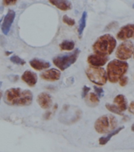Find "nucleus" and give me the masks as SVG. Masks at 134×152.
<instances>
[{"label": "nucleus", "instance_id": "nucleus-1", "mask_svg": "<svg viewBox=\"0 0 134 152\" xmlns=\"http://www.w3.org/2000/svg\"><path fill=\"white\" fill-rule=\"evenodd\" d=\"M3 99L6 104L11 106H28L33 102V94L29 90L10 88L5 92Z\"/></svg>", "mask_w": 134, "mask_h": 152}, {"label": "nucleus", "instance_id": "nucleus-2", "mask_svg": "<svg viewBox=\"0 0 134 152\" xmlns=\"http://www.w3.org/2000/svg\"><path fill=\"white\" fill-rule=\"evenodd\" d=\"M116 45L117 42L113 36L111 34H104L97 39L92 46V49L95 54L107 56L113 52Z\"/></svg>", "mask_w": 134, "mask_h": 152}, {"label": "nucleus", "instance_id": "nucleus-3", "mask_svg": "<svg viewBox=\"0 0 134 152\" xmlns=\"http://www.w3.org/2000/svg\"><path fill=\"white\" fill-rule=\"evenodd\" d=\"M129 65L125 61L114 59L110 62L106 67V77L111 83H115L126 73Z\"/></svg>", "mask_w": 134, "mask_h": 152}, {"label": "nucleus", "instance_id": "nucleus-4", "mask_svg": "<svg viewBox=\"0 0 134 152\" xmlns=\"http://www.w3.org/2000/svg\"><path fill=\"white\" fill-rule=\"evenodd\" d=\"M118 126L117 119L113 115H104L95 122V129L99 134H108L115 130Z\"/></svg>", "mask_w": 134, "mask_h": 152}, {"label": "nucleus", "instance_id": "nucleus-5", "mask_svg": "<svg viewBox=\"0 0 134 152\" xmlns=\"http://www.w3.org/2000/svg\"><path fill=\"white\" fill-rule=\"evenodd\" d=\"M80 49L74 50L71 53L57 56L53 59V64L61 71H65L66 69L73 65L78 58L80 54Z\"/></svg>", "mask_w": 134, "mask_h": 152}, {"label": "nucleus", "instance_id": "nucleus-6", "mask_svg": "<svg viewBox=\"0 0 134 152\" xmlns=\"http://www.w3.org/2000/svg\"><path fill=\"white\" fill-rule=\"evenodd\" d=\"M86 75L88 78L92 83L99 86H103L106 83L107 77L106 72L102 67H96V66H88L86 69Z\"/></svg>", "mask_w": 134, "mask_h": 152}, {"label": "nucleus", "instance_id": "nucleus-7", "mask_svg": "<svg viewBox=\"0 0 134 152\" xmlns=\"http://www.w3.org/2000/svg\"><path fill=\"white\" fill-rule=\"evenodd\" d=\"M134 53V45L130 40H126L122 43L116 51V56L119 60L124 61L129 59Z\"/></svg>", "mask_w": 134, "mask_h": 152}, {"label": "nucleus", "instance_id": "nucleus-8", "mask_svg": "<svg viewBox=\"0 0 134 152\" xmlns=\"http://www.w3.org/2000/svg\"><path fill=\"white\" fill-rule=\"evenodd\" d=\"M15 16H16V14L13 10H9L7 15L5 16L3 22L2 24V26H1L2 33H4L5 35H7L9 33V30L11 28L12 24L14 22V18H15Z\"/></svg>", "mask_w": 134, "mask_h": 152}, {"label": "nucleus", "instance_id": "nucleus-9", "mask_svg": "<svg viewBox=\"0 0 134 152\" xmlns=\"http://www.w3.org/2000/svg\"><path fill=\"white\" fill-rule=\"evenodd\" d=\"M117 38L121 40H125L131 38L134 39V24L127 25L121 28L117 34Z\"/></svg>", "mask_w": 134, "mask_h": 152}, {"label": "nucleus", "instance_id": "nucleus-10", "mask_svg": "<svg viewBox=\"0 0 134 152\" xmlns=\"http://www.w3.org/2000/svg\"><path fill=\"white\" fill-rule=\"evenodd\" d=\"M108 61V57L103 56L99 55L92 54L90 55L88 57V63L92 66H96V67H100L104 66Z\"/></svg>", "mask_w": 134, "mask_h": 152}, {"label": "nucleus", "instance_id": "nucleus-11", "mask_svg": "<svg viewBox=\"0 0 134 152\" xmlns=\"http://www.w3.org/2000/svg\"><path fill=\"white\" fill-rule=\"evenodd\" d=\"M60 77H61V72L55 68L46 70L40 74V78L46 81H50V82L58 81Z\"/></svg>", "mask_w": 134, "mask_h": 152}, {"label": "nucleus", "instance_id": "nucleus-12", "mask_svg": "<svg viewBox=\"0 0 134 152\" xmlns=\"http://www.w3.org/2000/svg\"><path fill=\"white\" fill-rule=\"evenodd\" d=\"M36 101H37L39 105L43 109H48L49 108H51L52 104L51 96L49 94L45 92L40 93L37 96Z\"/></svg>", "mask_w": 134, "mask_h": 152}, {"label": "nucleus", "instance_id": "nucleus-13", "mask_svg": "<svg viewBox=\"0 0 134 152\" xmlns=\"http://www.w3.org/2000/svg\"><path fill=\"white\" fill-rule=\"evenodd\" d=\"M21 79L30 87H33L37 83V75L36 74L31 71H26L21 75Z\"/></svg>", "mask_w": 134, "mask_h": 152}, {"label": "nucleus", "instance_id": "nucleus-14", "mask_svg": "<svg viewBox=\"0 0 134 152\" xmlns=\"http://www.w3.org/2000/svg\"><path fill=\"white\" fill-rule=\"evenodd\" d=\"M30 66L36 71H42L45 69L49 68L51 64L48 61H45L43 59H33L29 61Z\"/></svg>", "mask_w": 134, "mask_h": 152}, {"label": "nucleus", "instance_id": "nucleus-15", "mask_svg": "<svg viewBox=\"0 0 134 152\" xmlns=\"http://www.w3.org/2000/svg\"><path fill=\"white\" fill-rule=\"evenodd\" d=\"M50 3L54 5L58 9L61 10L62 11H66L72 9V3L70 1L66 0H51Z\"/></svg>", "mask_w": 134, "mask_h": 152}, {"label": "nucleus", "instance_id": "nucleus-16", "mask_svg": "<svg viewBox=\"0 0 134 152\" xmlns=\"http://www.w3.org/2000/svg\"><path fill=\"white\" fill-rule=\"evenodd\" d=\"M114 105L118 108L121 113H122L127 109V101L124 95L119 94L116 96L114 99Z\"/></svg>", "mask_w": 134, "mask_h": 152}, {"label": "nucleus", "instance_id": "nucleus-17", "mask_svg": "<svg viewBox=\"0 0 134 152\" xmlns=\"http://www.w3.org/2000/svg\"><path fill=\"white\" fill-rule=\"evenodd\" d=\"M123 128H124V127H119V128H116L115 130H114L113 132H111L108 133V134H107V135H106V136H104V137L100 138V139L99 140V144L105 145L106 143H107V142L110 141V140H111V138L113 137L114 135H117V134H118V133L120 132L122 130Z\"/></svg>", "mask_w": 134, "mask_h": 152}, {"label": "nucleus", "instance_id": "nucleus-18", "mask_svg": "<svg viewBox=\"0 0 134 152\" xmlns=\"http://www.w3.org/2000/svg\"><path fill=\"white\" fill-rule=\"evenodd\" d=\"M87 12L85 11L83 12L82 16H81V18L80 20V22H79V27H78V33H79V36L82 35L83 32L85 30V26H86V20H87Z\"/></svg>", "mask_w": 134, "mask_h": 152}, {"label": "nucleus", "instance_id": "nucleus-19", "mask_svg": "<svg viewBox=\"0 0 134 152\" xmlns=\"http://www.w3.org/2000/svg\"><path fill=\"white\" fill-rule=\"evenodd\" d=\"M59 47L62 50H65V51H71L73 50L75 47V44L73 40H63L62 42L59 45Z\"/></svg>", "mask_w": 134, "mask_h": 152}, {"label": "nucleus", "instance_id": "nucleus-20", "mask_svg": "<svg viewBox=\"0 0 134 152\" xmlns=\"http://www.w3.org/2000/svg\"><path fill=\"white\" fill-rule=\"evenodd\" d=\"M88 101L90 102V105L91 106H96L99 104V98L95 93H91L88 95Z\"/></svg>", "mask_w": 134, "mask_h": 152}, {"label": "nucleus", "instance_id": "nucleus-21", "mask_svg": "<svg viewBox=\"0 0 134 152\" xmlns=\"http://www.w3.org/2000/svg\"><path fill=\"white\" fill-rule=\"evenodd\" d=\"M10 61L14 64H17V65H25V61L17 56H12L10 57Z\"/></svg>", "mask_w": 134, "mask_h": 152}, {"label": "nucleus", "instance_id": "nucleus-22", "mask_svg": "<svg viewBox=\"0 0 134 152\" xmlns=\"http://www.w3.org/2000/svg\"><path fill=\"white\" fill-rule=\"evenodd\" d=\"M106 108L108 109L109 111H111V113H114L118 114V115H122V113H121L119 110L118 109V108L114 105V104H106Z\"/></svg>", "mask_w": 134, "mask_h": 152}, {"label": "nucleus", "instance_id": "nucleus-23", "mask_svg": "<svg viewBox=\"0 0 134 152\" xmlns=\"http://www.w3.org/2000/svg\"><path fill=\"white\" fill-rule=\"evenodd\" d=\"M62 21H63L64 23L67 24L68 26H74L75 25V21L73 20V19L70 18V17H68L67 15H64L62 17Z\"/></svg>", "mask_w": 134, "mask_h": 152}, {"label": "nucleus", "instance_id": "nucleus-24", "mask_svg": "<svg viewBox=\"0 0 134 152\" xmlns=\"http://www.w3.org/2000/svg\"><path fill=\"white\" fill-rule=\"evenodd\" d=\"M94 90H95V91H96V94L99 97H103V96H104V90L102 89V88L99 87V86H95Z\"/></svg>", "mask_w": 134, "mask_h": 152}, {"label": "nucleus", "instance_id": "nucleus-25", "mask_svg": "<svg viewBox=\"0 0 134 152\" xmlns=\"http://www.w3.org/2000/svg\"><path fill=\"white\" fill-rule=\"evenodd\" d=\"M128 83V78L126 76H123L122 78H120L119 80V84H120L121 86H125L127 85Z\"/></svg>", "mask_w": 134, "mask_h": 152}, {"label": "nucleus", "instance_id": "nucleus-26", "mask_svg": "<svg viewBox=\"0 0 134 152\" xmlns=\"http://www.w3.org/2000/svg\"><path fill=\"white\" fill-rule=\"evenodd\" d=\"M117 26H118V22L117 21H113V22H111V24H109L108 26H106V28H105V30H110L111 28H115Z\"/></svg>", "mask_w": 134, "mask_h": 152}, {"label": "nucleus", "instance_id": "nucleus-27", "mask_svg": "<svg viewBox=\"0 0 134 152\" xmlns=\"http://www.w3.org/2000/svg\"><path fill=\"white\" fill-rule=\"evenodd\" d=\"M90 91V88L85 86L84 87H83V92H82V97L83 98H85L86 96L88 95V93Z\"/></svg>", "mask_w": 134, "mask_h": 152}, {"label": "nucleus", "instance_id": "nucleus-28", "mask_svg": "<svg viewBox=\"0 0 134 152\" xmlns=\"http://www.w3.org/2000/svg\"><path fill=\"white\" fill-rule=\"evenodd\" d=\"M129 111L134 115V102H132L130 103V107H129Z\"/></svg>", "mask_w": 134, "mask_h": 152}, {"label": "nucleus", "instance_id": "nucleus-29", "mask_svg": "<svg viewBox=\"0 0 134 152\" xmlns=\"http://www.w3.org/2000/svg\"><path fill=\"white\" fill-rule=\"evenodd\" d=\"M17 2V1H4L3 3L7 6H9V5H14Z\"/></svg>", "mask_w": 134, "mask_h": 152}, {"label": "nucleus", "instance_id": "nucleus-30", "mask_svg": "<svg viewBox=\"0 0 134 152\" xmlns=\"http://www.w3.org/2000/svg\"><path fill=\"white\" fill-rule=\"evenodd\" d=\"M131 129H132L133 132H134V124L132 125V127H131Z\"/></svg>", "mask_w": 134, "mask_h": 152}, {"label": "nucleus", "instance_id": "nucleus-31", "mask_svg": "<svg viewBox=\"0 0 134 152\" xmlns=\"http://www.w3.org/2000/svg\"><path fill=\"white\" fill-rule=\"evenodd\" d=\"M2 93L0 92V100H1V98H2Z\"/></svg>", "mask_w": 134, "mask_h": 152}, {"label": "nucleus", "instance_id": "nucleus-32", "mask_svg": "<svg viewBox=\"0 0 134 152\" xmlns=\"http://www.w3.org/2000/svg\"><path fill=\"white\" fill-rule=\"evenodd\" d=\"M1 86H2V83L0 82V87H1Z\"/></svg>", "mask_w": 134, "mask_h": 152}, {"label": "nucleus", "instance_id": "nucleus-33", "mask_svg": "<svg viewBox=\"0 0 134 152\" xmlns=\"http://www.w3.org/2000/svg\"><path fill=\"white\" fill-rule=\"evenodd\" d=\"M133 9H134V4L133 5Z\"/></svg>", "mask_w": 134, "mask_h": 152}, {"label": "nucleus", "instance_id": "nucleus-34", "mask_svg": "<svg viewBox=\"0 0 134 152\" xmlns=\"http://www.w3.org/2000/svg\"><path fill=\"white\" fill-rule=\"evenodd\" d=\"M0 22H1V20H0Z\"/></svg>", "mask_w": 134, "mask_h": 152}, {"label": "nucleus", "instance_id": "nucleus-35", "mask_svg": "<svg viewBox=\"0 0 134 152\" xmlns=\"http://www.w3.org/2000/svg\"><path fill=\"white\" fill-rule=\"evenodd\" d=\"M133 56H134V53H133Z\"/></svg>", "mask_w": 134, "mask_h": 152}]
</instances>
